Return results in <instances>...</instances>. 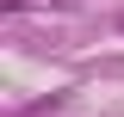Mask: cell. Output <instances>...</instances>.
<instances>
[{
	"label": "cell",
	"instance_id": "1",
	"mask_svg": "<svg viewBox=\"0 0 124 117\" xmlns=\"http://www.w3.org/2000/svg\"><path fill=\"white\" fill-rule=\"evenodd\" d=\"M62 111V92H50V99H37V105H25V117H56Z\"/></svg>",
	"mask_w": 124,
	"mask_h": 117
},
{
	"label": "cell",
	"instance_id": "2",
	"mask_svg": "<svg viewBox=\"0 0 124 117\" xmlns=\"http://www.w3.org/2000/svg\"><path fill=\"white\" fill-rule=\"evenodd\" d=\"M118 31H124V19H118Z\"/></svg>",
	"mask_w": 124,
	"mask_h": 117
}]
</instances>
